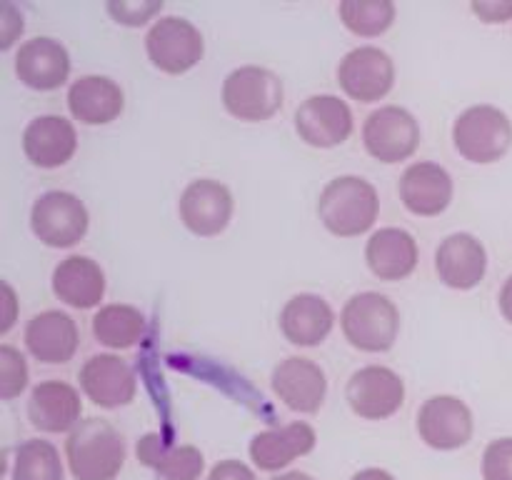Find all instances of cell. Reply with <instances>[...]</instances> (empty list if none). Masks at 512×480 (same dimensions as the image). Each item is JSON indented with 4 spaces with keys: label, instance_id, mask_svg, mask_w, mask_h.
Here are the masks:
<instances>
[{
    "label": "cell",
    "instance_id": "d4e9b609",
    "mask_svg": "<svg viewBox=\"0 0 512 480\" xmlns=\"http://www.w3.org/2000/svg\"><path fill=\"white\" fill-rule=\"evenodd\" d=\"M365 260L380 280H403L418 265V243L405 228H380L365 245Z\"/></svg>",
    "mask_w": 512,
    "mask_h": 480
},
{
    "label": "cell",
    "instance_id": "f546056e",
    "mask_svg": "<svg viewBox=\"0 0 512 480\" xmlns=\"http://www.w3.org/2000/svg\"><path fill=\"white\" fill-rule=\"evenodd\" d=\"M338 13L345 28L353 30L355 35L373 38L393 25L395 3L393 0H343L338 5Z\"/></svg>",
    "mask_w": 512,
    "mask_h": 480
},
{
    "label": "cell",
    "instance_id": "836d02e7",
    "mask_svg": "<svg viewBox=\"0 0 512 480\" xmlns=\"http://www.w3.org/2000/svg\"><path fill=\"white\" fill-rule=\"evenodd\" d=\"M18 33H23V15L10 3H0V48H10Z\"/></svg>",
    "mask_w": 512,
    "mask_h": 480
},
{
    "label": "cell",
    "instance_id": "3957f363",
    "mask_svg": "<svg viewBox=\"0 0 512 480\" xmlns=\"http://www.w3.org/2000/svg\"><path fill=\"white\" fill-rule=\"evenodd\" d=\"M340 328L353 348L365 353H385L398 340L400 313L388 295L365 290L345 303Z\"/></svg>",
    "mask_w": 512,
    "mask_h": 480
},
{
    "label": "cell",
    "instance_id": "f35d334b",
    "mask_svg": "<svg viewBox=\"0 0 512 480\" xmlns=\"http://www.w3.org/2000/svg\"><path fill=\"white\" fill-rule=\"evenodd\" d=\"M350 480H395V478L383 468H365L360 470V473H355Z\"/></svg>",
    "mask_w": 512,
    "mask_h": 480
},
{
    "label": "cell",
    "instance_id": "5b68a950",
    "mask_svg": "<svg viewBox=\"0 0 512 480\" xmlns=\"http://www.w3.org/2000/svg\"><path fill=\"white\" fill-rule=\"evenodd\" d=\"M223 105L240 120H268L283 105V80L263 65H240L225 78Z\"/></svg>",
    "mask_w": 512,
    "mask_h": 480
},
{
    "label": "cell",
    "instance_id": "74e56055",
    "mask_svg": "<svg viewBox=\"0 0 512 480\" xmlns=\"http://www.w3.org/2000/svg\"><path fill=\"white\" fill-rule=\"evenodd\" d=\"M498 303H500V313L505 315V320H510L512 323V275L505 280L503 288H500Z\"/></svg>",
    "mask_w": 512,
    "mask_h": 480
},
{
    "label": "cell",
    "instance_id": "ac0fdd59",
    "mask_svg": "<svg viewBox=\"0 0 512 480\" xmlns=\"http://www.w3.org/2000/svg\"><path fill=\"white\" fill-rule=\"evenodd\" d=\"M15 73L28 88L55 90L68 80L70 55L55 38L25 40L15 53Z\"/></svg>",
    "mask_w": 512,
    "mask_h": 480
},
{
    "label": "cell",
    "instance_id": "52a82bcc",
    "mask_svg": "<svg viewBox=\"0 0 512 480\" xmlns=\"http://www.w3.org/2000/svg\"><path fill=\"white\" fill-rule=\"evenodd\" d=\"M365 150L380 163H400L420 145V125L410 110L400 105H380L365 118Z\"/></svg>",
    "mask_w": 512,
    "mask_h": 480
},
{
    "label": "cell",
    "instance_id": "cb8c5ba5",
    "mask_svg": "<svg viewBox=\"0 0 512 480\" xmlns=\"http://www.w3.org/2000/svg\"><path fill=\"white\" fill-rule=\"evenodd\" d=\"M123 90L105 75H83L68 90V108L85 125H105L123 113Z\"/></svg>",
    "mask_w": 512,
    "mask_h": 480
},
{
    "label": "cell",
    "instance_id": "7c38bea8",
    "mask_svg": "<svg viewBox=\"0 0 512 480\" xmlns=\"http://www.w3.org/2000/svg\"><path fill=\"white\" fill-rule=\"evenodd\" d=\"M418 433L435 450L463 448L473 438V413L455 395H433L418 410Z\"/></svg>",
    "mask_w": 512,
    "mask_h": 480
},
{
    "label": "cell",
    "instance_id": "7402d4cb",
    "mask_svg": "<svg viewBox=\"0 0 512 480\" xmlns=\"http://www.w3.org/2000/svg\"><path fill=\"white\" fill-rule=\"evenodd\" d=\"M80 395L73 385L60 380H45L35 385L28 400V418L33 428L43 433H65L80 423Z\"/></svg>",
    "mask_w": 512,
    "mask_h": 480
},
{
    "label": "cell",
    "instance_id": "2e32d148",
    "mask_svg": "<svg viewBox=\"0 0 512 480\" xmlns=\"http://www.w3.org/2000/svg\"><path fill=\"white\" fill-rule=\"evenodd\" d=\"M435 270L448 288L470 290L485 278L488 250L475 235L453 233L435 250Z\"/></svg>",
    "mask_w": 512,
    "mask_h": 480
},
{
    "label": "cell",
    "instance_id": "ffe728a7",
    "mask_svg": "<svg viewBox=\"0 0 512 480\" xmlns=\"http://www.w3.org/2000/svg\"><path fill=\"white\" fill-rule=\"evenodd\" d=\"M78 148V133L63 115H38L23 133V150L38 168H60L73 158Z\"/></svg>",
    "mask_w": 512,
    "mask_h": 480
},
{
    "label": "cell",
    "instance_id": "9a60e30c",
    "mask_svg": "<svg viewBox=\"0 0 512 480\" xmlns=\"http://www.w3.org/2000/svg\"><path fill=\"white\" fill-rule=\"evenodd\" d=\"M80 388L100 408H120L135 398L138 380L133 368L118 355L98 353L90 355L80 368Z\"/></svg>",
    "mask_w": 512,
    "mask_h": 480
},
{
    "label": "cell",
    "instance_id": "8fae6325",
    "mask_svg": "<svg viewBox=\"0 0 512 480\" xmlns=\"http://www.w3.org/2000/svg\"><path fill=\"white\" fill-rule=\"evenodd\" d=\"M295 130L313 148H335L353 133V110L338 95H310L295 110Z\"/></svg>",
    "mask_w": 512,
    "mask_h": 480
},
{
    "label": "cell",
    "instance_id": "83f0119b",
    "mask_svg": "<svg viewBox=\"0 0 512 480\" xmlns=\"http://www.w3.org/2000/svg\"><path fill=\"white\" fill-rule=\"evenodd\" d=\"M93 335L108 348H133L145 335V315L125 303L103 305L93 318Z\"/></svg>",
    "mask_w": 512,
    "mask_h": 480
},
{
    "label": "cell",
    "instance_id": "d590c367",
    "mask_svg": "<svg viewBox=\"0 0 512 480\" xmlns=\"http://www.w3.org/2000/svg\"><path fill=\"white\" fill-rule=\"evenodd\" d=\"M208 480H258L253 470L240 460H220L213 470H210Z\"/></svg>",
    "mask_w": 512,
    "mask_h": 480
},
{
    "label": "cell",
    "instance_id": "f1b7e54d",
    "mask_svg": "<svg viewBox=\"0 0 512 480\" xmlns=\"http://www.w3.org/2000/svg\"><path fill=\"white\" fill-rule=\"evenodd\" d=\"M13 480H63V460L48 440H25L15 448Z\"/></svg>",
    "mask_w": 512,
    "mask_h": 480
},
{
    "label": "cell",
    "instance_id": "e575fe53",
    "mask_svg": "<svg viewBox=\"0 0 512 480\" xmlns=\"http://www.w3.org/2000/svg\"><path fill=\"white\" fill-rule=\"evenodd\" d=\"M473 10L485 23H505L512 18V0H475Z\"/></svg>",
    "mask_w": 512,
    "mask_h": 480
},
{
    "label": "cell",
    "instance_id": "e0dca14e",
    "mask_svg": "<svg viewBox=\"0 0 512 480\" xmlns=\"http://www.w3.org/2000/svg\"><path fill=\"white\" fill-rule=\"evenodd\" d=\"M400 198L410 213L423 218L440 215L453 200V178L440 163L418 160L400 178Z\"/></svg>",
    "mask_w": 512,
    "mask_h": 480
},
{
    "label": "cell",
    "instance_id": "7a4b0ae2",
    "mask_svg": "<svg viewBox=\"0 0 512 480\" xmlns=\"http://www.w3.org/2000/svg\"><path fill=\"white\" fill-rule=\"evenodd\" d=\"M378 210V190L360 175H340L330 180L318 198L320 220L340 238H353L373 228Z\"/></svg>",
    "mask_w": 512,
    "mask_h": 480
},
{
    "label": "cell",
    "instance_id": "8992f818",
    "mask_svg": "<svg viewBox=\"0 0 512 480\" xmlns=\"http://www.w3.org/2000/svg\"><path fill=\"white\" fill-rule=\"evenodd\" d=\"M88 208L68 190H48L30 210V228L50 248H70L88 233Z\"/></svg>",
    "mask_w": 512,
    "mask_h": 480
},
{
    "label": "cell",
    "instance_id": "4dcf8cb0",
    "mask_svg": "<svg viewBox=\"0 0 512 480\" xmlns=\"http://www.w3.org/2000/svg\"><path fill=\"white\" fill-rule=\"evenodd\" d=\"M25 385H28L25 358L10 345H0V398H15V395L23 393Z\"/></svg>",
    "mask_w": 512,
    "mask_h": 480
},
{
    "label": "cell",
    "instance_id": "484cf974",
    "mask_svg": "<svg viewBox=\"0 0 512 480\" xmlns=\"http://www.w3.org/2000/svg\"><path fill=\"white\" fill-rule=\"evenodd\" d=\"M138 460L155 470L158 480H198L205 458L195 445H175L165 435L148 433L138 440Z\"/></svg>",
    "mask_w": 512,
    "mask_h": 480
},
{
    "label": "cell",
    "instance_id": "1f68e13d",
    "mask_svg": "<svg viewBox=\"0 0 512 480\" xmlns=\"http://www.w3.org/2000/svg\"><path fill=\"white\" fill-rule=\"evenodd\" d=\"M105 8L113 15L115 23L143 25L163 10V0H110Z\"/></svg>",
    "mask_w": 512,
    "mask_h": 480
},
{
    "label": "cell",
    "instance_id": "ba28073f",
    "mask_svg": "<svg viewBox=\"0 0 512 480\" xmlns=\"http://www.w3.org/2000/svg\"><path fill=\"white\" fill-rule=\"evenodd\" d=\"M145 50L153 60L155 68L165 73H185L195 68L205 53L203 33L195 28L190 20L178 18V15H165L155 20L153 28L145 35Z\"/></svg>",
    "mask_w": 512,
    "mask_h": 480
},
{
    "label": "cell",
    "instance_id": "ab89813d",
    "mask_svg": "<svg viewBox=\"0 0 512 480\" xmlns=\"http://www.w3.org/2000/svg\"><path fill=\"white\" fill-rule=\"evenodd\" d=\"M270 480H315V478L308 473H300V470H290V473L275 475V478H270Z\"/></svg>",
    "mask_w": 512,
    "mask_h": 480
},
{
    "label": "cell",
    "instance_id": "44dd1931",
    "mask_svg": "<svg viewBox=\"0 0 512 480\" xmlns=\"http://www.w3.org/2000/svg\"><path fill=\"white\" fill-rule=\"evenodd\" d=\"M315 443H318V435H315L313 425L298 420V423L268 428L255 435L250 440V458H253L255 468L275 473L300 455H308Z\"/></svg>",
    "mask_w": 512,
    "mask_h": 480
},
{
    "label": "cell",
    "instance_id": "9c48e42d",
    "mask_svg": "<svg viewBox=\"0 0 512 480\" xmlns=\"http://www.w3.org/2000/svg\"><path fill=\"white\" fill-rule=\"evenodd\" d=\"M350 408L365 420L390 418L405 400V383L395 370L385 365H365L355 370L345 388Z\"/></svg>",
    "mask_w": 512,
    "mask_h": 480
},
{
    "label": "cell",
    "instance_id": "277c9868",
    "mask_svg": "<svg viewBox=\"0 0 512 480\" xmlns=\"http://www.w3.org/2000/svg\"><path fill=\"white\" fill-rule=\"evenodd\" d=\"M455 150L470 163H495L512 145V123L508 113L495 105H473L455 118Z\"/></svg>",
    "mask_w": 512,
    "mask_h": 480
},
{
    "label": "cell",
    "instance_id": "5bb4252c",
    "mask_svg": "<svg viewBox=\"0 0 512 480\" xmlns=\"http://www.w3.org/2000/svg\"><path fill=\"white\" fill-rule=\"evenodd\" d=\"M270 383H273L275 395L295 413H318L325 403V393H328L323 368L300 355L280 360L273 368Z\"/></svg>",
    "mask_w": 512,
    "mask_h": 480
},
{
    "label": "cell",
    "instance_id": "30bf717a",
    "mask_svg": "<svg viewBox=\"0 0 512 480\" xmlns=\"http://www.w3.org/2000/svg\"><path fill=\"white\" fill-rule=\"evenodd\" d=\"M338 83L345 93L360 103L385 98L395 83L393 58L378 45L353 48L338 65Z\"/></svg>",
    "mask_w": 512,
    "mask_h": 480
},
{
    "label": "cell",
    "instance_id": "8d00e7d4",
    "mask_svg": "<svg viewBox=\"0 0 512 480\" xmlns=\"http://www.w3.org/2000/svg\"><path fill=\"white\" fill-rule=\"evenodd\" d=\"M0 293H3V305H5L3 323H0V333H8L10 325H13V320H15V293L8 283H0Z\"/></svg>",
    "mask_w": 512,
    "mask_h": 480
},
{
    "label": "cell",
    "instance_id": "4fadbf2b",
    "mask_svg": "<svg viewBox=\"0 0 512 480\" xmlns=\"http://www.w3.org/2000/svg\"><path fill=\"white\" fill-rule=\"evenodd\" d=\"M180 220L185 228L195 235H218L228 228L230 215H233V195L228 185L213 178L193 180L180 195Z\"/></svg>",
    "mask_w": 512,
    "mask_h": 480
},
{
    "label": "cell",
    "instance_id": "603a6c76",
    "mask_svg": "<svg viewBox=\"0 0 512 480\" xmlns=\"http://www.w3.org/2000/svg\"><path fill=\"white\" fill-rule=\"evenodd\" d=\"M335 325V313L325 298L315 293H300L280 310V330L285 338L300 348L320 345Z\"/></svg>",
    "mask_w": 512,
    "mask_h": 480
},
{
    "label": "cell",
    "instance_id": "4316f807",
    "mask_svg": "<svg viewBox=\"0 0 512 480\" xmlns=\"http://www.w3.org/2000/svg\"><path fill=\"white\" fill-rule=\"evenodd\" d=\"M53 293L73 308H95L105 295L103 268L85 255H70L53 270Z\"/></svg>",
    "mask_w": 512,
    "mask_h": 480
},
{
    "label": "cell",
    "instance_id": "6da1fadb",
    "mask_svg": "<svg viewBox=\"0 0 512 480\" xmlns=\"http://www.w3.org/2000/svg\"><path fill=\"white\" fill-rule=\"evenodd\" d=\"M65 458L75 480H115L125 465V438L108 420H80L65 440Z\"/></svg>",
    "mask_w": 512,
    "mask_h": 480
},
{
    "label": "cell",
    "instance_id": "d6986e66",
    "mask_svg": "<svg viewBox=\"0 0 512 480\" xmlns=\"http://www.w3.org/2000/svg\"><path fill=\"white\" fill-rule=\"evenodd\" d=\"M25 345L40 363H68L78 350V325L63 310H43L25 325Z\"/></svg>",
    "mask_w": 512,
    "mask_h": 480
},
{
    "label": "cell",
    "instance_id": "d6a6232c",
    "mask_svg": "<svg viewBox=\"0 0 512 480\" xmlns=\"http://www.w3.org/2000/svg\"><path fill=\"white\" fill-rule=\"evenodd\" d=\"M483 480H512V438H498L485 448Z\"/></svg>",
    "mask_w": 512,
    "mask_h": 480
}]
</instances>
